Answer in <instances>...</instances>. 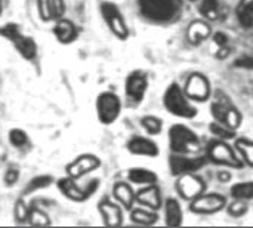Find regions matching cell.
Here are the masks:
<instances>
[{
	"mask_svg": "<svg viewBox=\"0 0 253 228\" xmlns=\"http://www.w3.org/2000/svg\"><path fill=\"white\" fill-rule=\"evenodd\" d=\"M193 1H194V0H193Z\"/></svg>",
	"mask_w": 253,
	"mask_h": 228,
	"instance_id": "74e56055",
	"label": "cell"
},
{
	"mask_svg": "<svg viewBox=\"0 0 253 228\" xmlns=\"http://www.w3.org/2000/svg\"><path fill=\"white\" fill-rule=\"evenodd\" d=\"M170 172L173 175H185L193 174L202 169L206 165L205 157H182V156H172L169 160Z\"/></svg>",
	"mask_w": 253,
	"mask_h": 228,
	"instance_id": "7c38bea8",
	"label": "cell"
},
{
	"mask_svg": "<svg viewBox=\"0 0 253 228\" xmlns=\"http://www.w3.org/2000/svg\"><path fill=\"white\" fill-rule=\"evenodd\" d=\"M187 34H188V39L193 45H200L205 39L209 37L211 27L203 21H196V22H191Z\"/></svg>",
	"mask_w": 253,
	"mask_h": 228,
	"instance_id": "ffe728a7",
	"label": "cell"
},
{
	"mask_svg": "<svg viewBox=\"0 0 253 228\" xmlns=\"http://www.w3.org/2000/svg\"><path fill=\"white\" fill-rule=\"evenodd\" d=\"M199 9L208 19H216L219 15V0H202Z\"/></svg>",
	"mask_w": 253,
	"mask_h": 228,
	"instance_id": "4316f807",
	"label": "cell"
},
{
	"mask_svg": "<svg viewBox=\"0 0 253 228\" xmlns=\"http://www.w3.org/2000/svg\"><path fill=\"white\" fill-rule=\"evenodd\" d=\"M163 102H165L166 110L169 113L178 116V117L191 119V117H194L197 114V110L190 104L187 95L182 92V89L176 83H172L166 89Z\"/></svg>",
	"mask_w": 253,
	"mask_h": 228,
	"instance_id": "3957f363",
	"label": "cell"
},
{
	"mask_svg": "<svg viewBox=\"0 0 253 228\" xmlns=\"http://www.w3.org/2000/svg\"><path fill=\"white\" fill-rule=\"evenodd\" d=\"M169 144L175 153L191 154L199 151L200 141L199 137L184 125H175L169 131Z\"/></svg>",
	"mask_w": 253,
	"mask_h": 228,
	"instance_id": "277c9868",
	"label": "cell"
},
{
	"mask_svg": "<svg viewBox=\"0 0 253 228\" xmlns=\"http://www.w3.org/2000/svg\"><path fill=\"white\" fill-rule=\"evenodd\" d=\"M9 139H10V142H12L15 147H22V145L27 144V135H25V132H22V131H19V129L12 131L10 135H9Z\"/></svg>",
	"mask_w": 253,
	"mask_h": 228,
	"instance_id": "4dcf8cb0",
	"label": "cell"
},
{
	"mask_svg": "<svg viewBox=\"0 0 253 228\" xmlns=\"http://www.w3.org/2000/svg\"><path fill=\"white\" fill-rule=\"evenodd\" d=\"M237 150L240 153V156L243 157V160L253 166V142L249 139H239L237 141Z\"/></svg>",
	"mask_w": 253,
	"mask_h": 228,
	"instance_id": "83f0119b",
	"label": "cell"
},
{
	"mask_svg": "<svg viewBox=\"0 0 253 228\" xmlns=\"http://www.w3.org/2000/svg\"><path fill=\"white\" fill-rule=\"evenodd\" d=\"M236 67H242V68H249L252 70L253 68V58L252 56H242V58H237L236 62H234Z\"/></svg>",
	"mask_w": 253,
	"mask_h": 228,
	"instance_id": "d6a6232c",
	"label": "cell"
},
{
	"mask_svg": "<svg viewBox=\"0 0 253 228\" xmlns=\"http://www.w3.org/2000/svg\"><path fill=\"white\" fill-rule=\"evenodd\" d=\"M53 31H55L56 37H58L62 43H68V42L74 40L76 36H77V30H76L74 24L70 22V21H67V19H61V21L55 25V30H53Z\"/></svg>",
	"mask_w": 253,
	"mask_h": 228,
	"instance_id": "44dd1931",
	"label": "cell"
},
{
	"mask_svg": "<svg viewBox=\"0 0 253 228\" xmlns=\"http://www.w3.org/2000/svg\"><path fill=\"white\" fill-rule=\"evenodd\" d=\"M96 110L99 120L105 125H110L120 114V99L111 92L101 93L96 102Z\"/></svg>",
	"mask_w": 253,
	"mask_h": 228,
	"instance_id": "8992f818",
	"label": "cell"
},
{
	"mask_svg": "<svg viewBox=\"0 0 253 228\" xmlns=\"http://www.w3.org/2000/svg\"><path fill=\"white\" fill-rule=\"evenodd\" d=\"M135 200L142 205V206H147L153 211L159 209L160 205H162V197H160V190L154 185V184H150L147 188H142L139 190L136 194H135Z\"/></svg>",
	"mask_w": 253,
	"mask_h": 228,
	"instance_id": "9a60e30c",
	"label": "cell"
},
{
	"mask_svg": "<svg viewBox=\"0 0 253 228\" xmlns=\"http://www.w3.org/2000/svg\"><path fill=\"white\" fill-rule=\"evenodd\" d=\"M127 178L129 181L135 182V184H156L157 181V175L148 169H141V168H135V169H130L129 174H127Z\"/></svg>",
	"mask_w": 253,
	"mask_h": 228,
	"instance_id": "7402d4cb",
	"label": "cell"
},
{
	"mask_svg": "<svg viewBox=\"0 0 253 228\" xmlns=\"http://www.w3.org/2000/svg\"><path fill=\"white\" fill-rule=\"evenodd\" d=\"M166 224L170 227H179L182 224V209L176 199L166 200Z\"/></svg>",
	"mask_w": 253,
	"mask_h": 228,
	"instance_id": "ac0fdd59",
	"label": "cell"
},
{
	"mask_svg": "<svg viewBox=\"0 0 253 228\" xmlns=\"http://www.w3.org/2000/svg\"><path fill=\"white\" fill-rule=\"evenodd\" d=\"M208 157L212 162L218 163V165L230 166V168H234V169L243 168L242 159L237 157L234 150L224 141H212L208 145Z\"/></svg>",
	"mask_w": 253,
	"mask_h": 228,
	"instance_id": "5b68a950",
	"label": "cell"
},
{
	"mask_svg": "<svg viewBox=\"0 0 253 228\" xmlns=\"http://www.w3.org/2000/svg\"><path fill=\"white\" fill-rule=\"evenodd\" d=\"M212 114L215 122H219L231 129H237L242 125V114L233 104L230 96L222 91H218L212 104Z\"/></svg>",
	"mask_w": 253,
	"mask_h": 228,
	"instance_id": "7a4b0ae2",
	"label": "cell"
},
{
	"mask_svg": "<svg viewBox=\"0 0 253 228\" xmlns=\"http://www.w3.org/2000/svg\"><path fill=\"white\" fill-rule=\"evenodd\" d=\"M99 166V160L95 157V156H83V157H79L70 168H68V172L73 175V177H80L95 168Z\"/></svg>",
	"mask_w": 253,
	"mask_h": 228,
	"instance_id": "e0dca14e",
	"label": "cell"
},
{
	"mask_svg": "<svg viewBox=\"0 0 253 228\" xmlns=\"http://www.w3.org/2000/svg\"><path fill=\"white\" fill-rule=\"evenodd\" d=\"M225 206V199L219 194H202L196 197L191 203V211L194 214H215Z\"/></svg>",
	"mask_w": 253,
	"mask_h": 228,
	"instance_id": "30bf717a",
	"label": "cell"
},
{
	"mask_svg": "<svg viewBox=\"0 0 253 228\" xmlns=\"http://www.w3.org/2000/svg\"><path fill=\"white\" fill-rule=\"evenodd\" d=\"M141 13L153 22H172L182 9V0H138Z\"/></svg>",
	"mask_w": 253,
	"mask_h": 228,
	"instance_id": "6da1fadb",
	"label": "cell"
},
{
	"mask_svg": "<svg viewBox=\"0 0 253 228\" xmlns=\"http://www.w3.org/2000/svg\"><path fill=\"white\" fill-rule=\"evenodd\" d=\"M114 196L126 209H130L135 202V194H133L132 188L125 182H119L114 185Z\"/></svg>",
	"mask_w": 253,
	"mask_h": 228,
	"instance_id": "603a6c76",
	"label": "cell"
},
{
	"mask_svg": "<svg viewBox=\"0 0 253 228\" xmlns=\"http://www.w3.org/2000/svg\"><path fill=\"white\" fill-rule=\"evenodd\" d=\"M211 132L215 134L218 138H222V139H233L236 137L234 129L228 128V126H225V125H222L219 122H215V123L211 125Z\"/></svg>",
	"mask_w": 253,
	"mask_h": 228,
	"instance_id": "f546056e",
	"label": "cell"
},
{
	"mask_svg": "<svg viewBox=\"0 0 253 228\" xmlns=\"http://www.w3.org/2000/svg\"><path fill=\"white\" fill-rule=\"evenodd\" d=\"M0 33L4 34L6 37H9V39L16 45V47L19 49V52H21L25 58L30 59V58H33V56L36 55V45L33 43V40H31V39H27V37H24V36H21L19 31H18V28H16L15 25H6L4 30H1Z\"/></svg>",
	"mask_w": 253,
	"mask_h": 228,
	"instance_id": "4fadbf2b",
	"label": "cell"
},
{
	"mask_svg": "<svg viewBox=\"0 0 253 228\" xmlns=\"http://www.w3.org/2000/svg\"><path fill=\"white\" fill-rule=\"evenodd\" d=\"M96 187H98V182H96V181L92 182L86 190L77 188L71 180H62V181L59 182V188L62 190V193H64L67 197L73 199V200H84L86 197H89V196L96 190Z\"/></svg>",
	"mask_w": 253,
	"mask_h": 228,
	"instance_id": "2e32d148",
	"label": "cell"
},
{
	"mask_svg": "<svg viewBox=\"0 0 253 228\" xmlns=\"http://www.w3.org/2000/svg\"><path fill=\"white\" fill-rule=\"evenodd\" d=\"M213 40H215V43H216L219 47H225V46L228 45V36H227L225 33H222V31L215 33Z\"/></svg>",
	"mask_w": 253,
	"mask_h": 228,
	"instance_id": "e575fe53",
	"label": "cell"
},
{
	"mask_svg": "<svg viewBox=\"0 0 253 228\" xmlns=\"http://www.w3.org/2000/svg\"><path fill=\"white\" fill-rule=\"evenodd\" d=\"M148 88V77L142 71L132 73L126 80V95L130 102L138 104L144 99V95Z\"/></svg>",
	"mask_w": 253,
	"mask_h": 228,
	"instance_id": "9c48e42d",
	"label": "cell"
},
{
	"mask_svg": "<svg viewBox=\"0 0 253 228\" xmlns=\"http://www.w3.org/2000/svg\"><path fill=\"white\" fill-rule=\"evenodd\" d=\"M231 196L237 200L253 199V182H240V184L233 185Z\"/></svg>",
	"mask_w": 253,
	"mask_h": 228,
	"instance_id": "484cf974",
	"label": "cell"
},
{
	"mask_svg": "<svg viewBox=\"0 0 253 228\" xmlns=\"http://www.w3.org/2000/svg\"><path fill=\"white\" fill-rule=\"evenodd\" d=\"M142 126H144V129H145L150 135H157V134L162 132L163 122H162V119H159V117L145 116V117L142 119Z\"/></svg>",
	"mask_w": 253,
	"mask_h": 228,
	"instance_id": "f1b7e54d",
	"label": "cell"
},
{
	"mask_svg": "<svg viewBox=\"0 0 253 228\" xmlns=\"http://www.w3.org/2000/svg\"><path fill=\"white\" fill-rule=\"evenodd\" d=\"M50 181V178H39V180H33V182L30 184V187L27 188V193H31L33 190H37V188H42L44 185H47Z\"/></svg>",
	"mask_w": 253,
	"mask_h": 228,
	"instance_id": "836d02e7",
	"label": "cell"
},
{
	"mask_svg": "<svg viewBox=\"0 0 253 228\" xmlns=\"http://www.w3.org/2000/svg\"><path fill=\"white\" fill-rule=\"evenodd\" d=\"M248 212V206L242 202H234L228 206V214L234 218H240Z\"/></svg>",
	"mask_w": 253,
	"mask_h": 228,
	"instance_id": "1f68e13d",
	"label": "cell"
},
{
	"mask_svg": "<svg viewBox=\"0 0 253 228\" xmlns=\"http://www.w3.org/2000/svg\"><path fill=\"white\" fill-rule=\"evenodd\" d=\"M132 221L136 224H142V226H153L157 223L159 217L154 212L150 211H144V209H135L132 211Z\"/></svg>",
	"mask_w": 253,
	"mask_h": 228,
	"instance_id": "d4e9b609",
	"label": "cell"
},
{
	"mask_svg": "<svg viewBox=\"0 0 253 228\" xmlns=\"http://www.w3.org/2000/svg\"><path fill=\"white\" fill-rule=\"evenodd\" d=\"M101 12H102V16L105 19V22L108 24L110 30L119 37V39H126L129 36V30L126 27V22H125V18L123 15L120 13L119 7L114 6L113 3H102L101 6Z\"/></svg>",
	"mask_w": 253,
	"mask_h": 228,
	"instance_id": "52a82bcc",
	"label": "cell"
},
{
	"mask_svg": "<svg viewBox=\"0 0 253 228\" xmlns=\"http://www.w3.org/2000/svg\"><path fill=\"white\" fill-rule=\"evenodd\" d=\"M211 93V88H209V80L200 74V73H194L188 77L187 83H185V95L191 99H197V101H205L209 98Z\"/></svg>",
	"mask_w": 253,
	"mask_h": 228,
	"instance_id": "8fae6325",
	"label": "cell"
},
{
	"mask_svg": "<svg viewBox=\"0 0 253 228\" xmlns=\"http://www.w3.org/2000/svg\"><path fill=\"white\" fill-rule=\"evenodd\" d=\"M218 180H219L221 182H227V181L231 180V175H230L228 172H219V174H218Z\"/></svg>",
	"mask_w": 253,
	"mask_h": 228,
	"instance_id": "8d00e7d4",
	"label": "cell"
},
{
	"mask_svg": "<svg viewBox=\"0 0 253 228\" xmlns=\"http://www.w3.org/2000/svg\"><path fill=\"white\" fill-rule=\"evenodd\" d=\"M176 188H178V193H179V196L182 199L194 200L196 197H199V196H202L205 193L206 182L202 178H199V177H194L191 174H185L178 181Z\"/></svg>",
	"mask_w": 253,
	"mask_h": 228,
	"instance_id": "ba28073f",
	"label": "cell"
},
{
	"mask_svg": "<svg viewBox=\"0 0 253 228\" xmlns=\"http://www.w3.org/2000/svg\"><path fill=\"white\" fill-rule=\"evenodd\" d=\"M16 180H18V172H16L15 169H9L7 174H6V184H7V185H9V184H15Z\"/></svg>",
	"mask_w": 253,
	"mask_h": 228,
	"instance_id": "d590c367",
	"label": "cell"
},
{
	"mask_svg": "<svg viewBox=\"0 0 253 228\" xmlns=\"http://www.w3.org/2000/svg\"><path fill=\"white\" fill-rule=\"evenodd\" d=\"M127 148L132 154L138 156H148V157H156L159 154V147L156 145L154 141L142 138V137H135L127 142Z\"/></svg>",
	"mask_w": 253,
	"mask_h": 228,
	"instance_id": "5bb4252c",
	"label": "cell"
},
{
	"mask_svg": "<svg viewBox=\"0 0 253 228\" xmlns=\"http://www.w3.org/2000/svg\"><path fill=\"white\" fill-rule=\"evenodd\" d=\"M239 22L245 27H253V0H242L237 6Z\"/></svg>",
	"mask_w": 253,
	"mask_h": 228,
	"instance_id": "cb8c5ba5",
	"label": "cell"
},
{
	"mask_svg": "<svg viewBox=\"0 0 253 228\" xmlns=\"http://www.w3.org/2000/svg\"><path fill=\"white\" fill-rule=\"evenodd\" d=\"M99 209H101V214H102L107 226H114V227L122 226V209L117 205L104 202Z\"/></svg>",
	"mask_w": 253,
	"mask_h": 228,
	"instance_id": "d6986e66",
	"label": "cell"
}]
</instances>
